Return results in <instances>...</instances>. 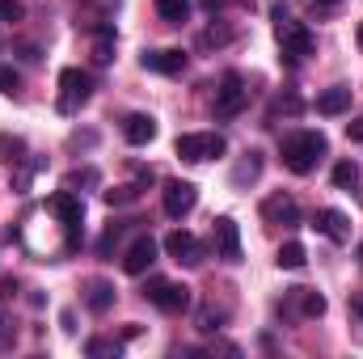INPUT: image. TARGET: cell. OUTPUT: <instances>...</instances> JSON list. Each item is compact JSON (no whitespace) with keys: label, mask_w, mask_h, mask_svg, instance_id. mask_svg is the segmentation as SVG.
I'll list each match as a JSON object with an SVG mask.
<instances>
[{"label":"cell","mask_w":363,"mask_h":359,"mask_svg":"<svg viewBox=\"0 0 363 359\" xmlns=\"http://www.w3.org/2000/svg\"><path fill=\"white\" fill-rule=\"evenodd\" d=\"M93 97V77L81 68H64L60 72V114H77Z\"/></svg>","instance_id":"7"},{"label":"cell","mask_w":363,"mask_h":359,"mask_svg":"<svg viewBox=\"0 0 363 359\" xmlns=\"http://www.w3.org/2000/svg\"><path fill=\"white\" fill-rule=\"evenodd\" d=\"M313 228H317L321 237H330L334 245H347V241H351V216L338 211V207H321V211L313 216Z\"/></svg>","instance_id":"11"},{"label":"cell","mask_w":363,"mask_h":359,"mask_svg":"<svg viewBox=\"0 0 363 359\" xmlns=\"http://www.w3.org/2000/svg\"><path fill=\"white\" fill-rule=\"evenodd\" d=\"M174 153H178L182 161H190V165H203V161L224 157L228 153V140L220 131H186V136L174 140Z\"/></svg>","instance_id":"2"},{"label":"cell","mask_w":363,"mask_h":359,"mask_svg":"<svg viewBox=\"0 0 363 359\" xmlns=\"http://www.w3.org/2000/svg\"><path fill=\"white\" fill-rule=\"evenodd\" d=\"M347 110H351V89L347 85H334V89L317 93V114L334 118V114H347Z\"/></svg>","instance_id":"17"},{"label":"cell","mask_w":363,"mask_h":359,"mask_svg":"<svg viewBox=\"0 0 363 359\" xmlns=\"http://www.w3.org/2000/svg\"><path fill=\"white\" fill-rule=\"evenodd\" d=\"M17 55H21V60H26V64H38V60H43V55H38V47H34V43H17Z\"/></svg>","instance_id":"34"},{"label":"cell","mask_w":363,"mask_h":359,"mask_svg":"<svg viewBox=\"0 0 363 359\" xmlns=\"http://www.w3.org/2000/svg\"><path fill=\"white\" fill-rule=\"evenodd\" d=\"M85 309H89V313H110V309H114V283L89 279V283H85Z\"/></svg>","instance_id":"16"},{"label":"cell","mask_w":363,"mask_h":359,"mask_svg":"<svg viewBox=\"0 0 363 359\" xmlns=\"http://www.w3.org/2000/svg\"><path fill=\"white\" fill-rule=\"evenodd\" d=\"M250 106V85H245V77L241 72H224L220 77V89H216V118H237L241 110Z\"/></svg>","instance_id":"5"},{"label":"cell","mask_w":363,"mask_h":359,"mask_svg":"<svg viewBox=\"0 0 363 359\" xmlns=\"http://www.w3.org/2000/svg\"><path fill=\"white\" fill-rule=\"evenodd\" d=\"M355 43H359V51H363V21H359V30H355Z\"/></svg>","instance_id":"38"},{"label":"cell","mask_w":363,"mask_h":359,"mask_svg":"<svg viewBox=\"0 0 363 359\" xmlns=\"http://www.w3.org/2000/svg\"><path fill=\"white\" fill-rule=\"evenodd\" d=\"M194 321H199V330H203V334H216V330L224 326V313H216V309H203Z\"/></svg>","instance_id":"30"},{"label":"cell","mask_w":363,"mask_h":359,"mask_svg":"<svg viewBox=\"0 0 363 359\" xmlns=\"http://www.w3.org/2000/svg\"><path fill=\"white\" fill-rule=\"evenodd\" d=\"M140 64H144L148 72H161V77H178L182 68H186V55H182L178 47H161V51H144V55H140Z\"/></svg>","instance_id":"14"},{"label":"cell","mask_w":363,"mask_h":359,"mask_svg":"<svg viewBox=\"0 0 363 359\" xmlns=\"http://www.w3.org/2000/svg\"><path fill=\"white\" fill-rule=\"evenodd\" d=\"M330 178H334V186H338V190H355V186H359V178H363V174H359V161H338Z\"/></svg>","instance_id":"24"},{"label":"cell","mask_w":363,"mask_h":359,"mask_svg":"<svg viewBox=\"0 0 363 359\" xmlns=\"http://www.w3.org/2000/svg\"><path fill=\"white\" fill-rule=\"evenodd\" d=\"M291 304L300 309V317H321L325 313V296L313 287H291Z\"/></svg>","instance_id":"20"},{"label":"cell","mask_w":363,"mask_h":359,"mask_svg":"<svg viewBox=\"0 0 363 359\" xmlns=\"http://www.w3.org/2000/svg\"><path fill=\"white\" fill-rule=\"evenodd\" d=\"M0 161H4V165H17V161H26V140H21V136H9V131H0Z\"/></svg>","instance_id":"23"},{"label":"cell","mask_w":363,"mask_h":359,"mask_svg":"<svg viewBox=\"0 0 363 359\" xmlns=\"http://www.w3.org/2000/svg\"><path fill=\"white\" fill-rule=\"evenodd\" d=\"M97 182H101V174H97L93 165H85V170H72V174L64 178V186H68V190H81V186H97Z\"/></svg>","instance_id":"28"},{"label":"cell","mask_w":363,"mask_h":359,"mask_svg":"<svg viewBox=\"0 0 363 359\" xmlns=\"http://www.w3.org/2000/svg\"><path fill=\"white\" fill-rule=\"evenodd\" d=\"M262 174V153H245V161L233 170V186H245V182H258Z\"/></svg>","instance_id":"22"},{"label":"cell","mask_w":363,"mask_h":359,"mask_svg":"<svg viewBox=\"0 0 363 359\" xmlns=\"http://www.w3.org/2000/svg\"><path fill=\"white\" fill-rule=\"evenodd\" d=\"M313 4H321V9H334V4H338V0H313Z\"/></svg>","instance_id":"37"},{"label":"cell","mask_w":363,"mask_h":359,"mask_svg":"<svg viewBox=\"0 0 363 359\" xmlns=\"http://www.w3.org/2000/svg\"><path fill=\"white\" fill-rule=\"evenodd\" d=\"M144 296H148V304H157L169 317H178V313L190 309V287L186 283H174V279H148Z\"/></svg>","instance_id":"6"},{"label":"cell","mask_w":363,"mask_h":359,"mask_svg":"<svg viewBox=\"0 0 363 359\" xmlns=\"http://www.w3.org/2000/svg\"><path fill=\"white\" fill-rule=\"evenodd\" d=\"M123 140L135 144V148L152 144V140H157V118H152V114H127V118H123Z\"/></svg>","instance_id":"15"},{"label":"cell","mask_w":363,"mask_h":359,"mask_svg":"<svg viewBox=\"0 0 363 359\" xmlns=\"http://www.w3.org/2000/svg\"><path fill=\"white\" fill-rule=\"evenodd\" d=\"M157 250H161V245H157L152 237H135V241L127 245V254H123V270H127V275H144V270L157 263Z\"/></svg>","instance_id":"12"},{"label":"cell","mask_w":363,"mask_h":359,"mask_svg":"<svg viewBox=\"0 0 363 359\" xmlns=\"http://www.w3.org/2000/svg\"><path fill=\"white\" fill-rule=\"evenodd\" d=\"M85 351H89L93 359H101V355H118V351H123V343H118V338H89V343H85Z\"/></svg>","instance_id":"29"},{"label":"cell","mask_w":363,"mask_h":359,"mask_svg":"<svg viewBox=\"0 0 363 359\" xmlns=\"http://www.w3.org/2000/svg\"><path fill=\"white\" fill-rule=\"evenodd\" d=\"M262 220H267V224H283V228H296V224H300V207H296L291 194H271V199L262 203Z\"/></svg>","instance_id":"13"},{"label":"cell","mask_w":363,"mask_h":359,"mask_svg":"<svg viewBox=\"0 0 363 359\" xmlns=\"http://www.w3.org/2000/svg\"><path fill=\"white\" fill-rule=\"evenodd\" d=\"M148 182H152V170H148L140 182H127V186H110V190H101V199H106L110 207H127V203H135V199H140V190H144Z\"/></svg>","instance_id":"19"},{"label":"cell","mask_w":363,"mask_h":359,"mask_svg":"<svg viewBox=\"0 0 363 359\" xmlns=\"http://www.w3.org/2000/svg\"><path fill=\"white\" fill-rule=\"evenodd\" d=\"M21 17H26L21 0H0V21H21Z\"/></svg>","instance_id":"31"},{"label":"cell","mask_w":363,"mask_h":359,"mask_svg":"<svg viewBox=\"0 0 363 359\" xmlns=\"http://www.w3.org/2000/svg\"><path fill=\"white\" fill-rule=\"evenodd\" d=\"M157 4V13L169 21V26H182L186 17H190V0H152Z\"/></svg>","instance_id":"26"},{"label":"cell","mask_w":363,"mask_h":359,"mask_svg":"<svg viewBox=\"0 0 363 359\" xmlns=\"http://www.w3.org/2000/svg\"><path fill=\"white\" fill-rule=\"evenodd\" d=\"M228 38H233V34H228V30H220V26H211V30H207V34H203V47H224V43H228Z\"/></svg>","instance_id":"32"},{"label":"cell","mask_w":363,"mask_h":359,"mask_svg":"<svg viewBox=\"0 0 363 359\" xmlns=\"http://www.w3.org/2000/svg\"><path fill=\"white\" fill-rule=\"evenodd\" d=\"M325 153H330V140L321 131H291V136H283V148H279V157L291 174H313Z\"/></svg>","instance_id":"1"},{"label":"cell","mask_w":363,"mask_h":359,"mask_svg":"<svg viewBox=\"0 0 363 359\" xmlns=\"http://www.w3.org/2000/svg\"><path fill=\"white\" fill-rule=\"evenodd\" d=\"M199 4H203L207 13H220V9H224V0H199Z\"/></svg>","instance_id":"36"},{"label":"cell","mask_w":363,"mask_h":359,"mask_svg":"<svg viewBox=\"0 0 363 359\" xmlns=\"http://www.w3.org/2000/svg\"><path fill=\"white\" fill-rule=\"evenodd\" d=\"M274 263H279V270H300L304 263H308V250H304L300 241H287V245H279Z\"/></svg>","instance_id":"21"},{"label":"cell","mask_w":363,"mask_h":359,"mask_svg":"<svg viewBox=\"0 0 363 359\" xmlns=\"http://www.w3.org/2000/svg\"><path fill=\"white\" fill-rule=\"evenodd\" d=\"M165 254L182 263V267H199L203 263V241L194 237V233H186V228H174L169 237H165Z\"/></svg>","instance_id":"10"},{"label":"cell","mask_w":363,"mask_h":359,"mask_svg":"<svg viewBox=\"0 0 363 359\" xmlns=\"http://www.w3.org/2000/svg\"><path fill=\"white\" fill-rule=\"evenodd\" d=\"M13 338H17V334H13V321H9V317H4V309H0V351H9V347H13Z\"/></svg>","instance_id":"33"},{"label":"cell","mask_w":363,"mask_h":359,"mask_svg":"<svg viewBox=\"0 0 363 359\" xmlns=\"http://www.w3.org/2000/svg\"><path fill=\"white\" fill-rule=\"evenodd\" d=\"M274 38H279V60L287 64V68H296L304 55H313V30L308 26H300V21H291V17H283V21H274Z\"/></svg>","instance_id":"3"},{"label":"cell","mask_w":363,"mask_h":359,"mask_svg":"<svg viewBox=\"0 0 363 359\" xmlns=\"http://www.w3.org/2000/svg\"><path fill=\"white\" fill-rule=\"evenodd\" d=\"M211 245H216V258L224 263H241V228L233 216H220L211 224Z\"/></svg>","instance_id":"8"},{"label":"cell","mask_w":363,"mask_h":359,"mask_svg":"<svg viewBox=\"0 0 363 359\" xmlns=\"http://www.w3.org/2000/svg\"><path fill=\"white\" fill-rule=\"evenodd\" d=\"M347 140L363 144V118H351V123H347Z\"/></svg>","instance_id":"35"},{"label":"cell","mask_w":363,"mask_h":359,"mask_svg":"<svg viewBox=\"0 0 363 359\" xmlns=\"http://www.w3.org/2000/svg\"><path fill=\"white\" fill-rule=\"evenodd\" d=\"M38 170H43V161H30V157H26V161H17V165H13V190H17V194H26Z\"/></svg>","instance_id":"25"},{"label":"cell","mask_w":363,"mask_h":359,"mask_svg":"<svg viewBox=\"0 0 363 359\" xmlns=\"http://www.w3.org/2000/svg\"><path fill=\"white\" fill-rule=\"evenodd\" d=\"M165 216L169 220H186L190 211H194V203H199V186L194 182H165Z\"/></svg>","instance_id":"9"},{"label":"cell","mask_w":363,"mask_h":359,"mask_svg":"<svg viewBox=\"0 0 363 359\" xmlns=\"http://www.w3.org/2000/svg\"><path fill=\"white\" fill-rule=\"evenodd\" d=\"M89 60H93V64H97V68H106V64L114 60V26H110V21L93 30V47H89Z\"/></svg>","instance_id":"18"},{"label":"cell","mask_w":363,"mask_h":359,"mask_svg":"<svg viewBox=\"0 0 363 359\" xmlns=\"http://www.w3.org/2000/svg\"><path fill=\"white\" fill-rule=\"evenodd\" d=\"M47 211L64 224V233H68V250H77V245H81V220H85V203H81V194L64 186L60 194L47 199Z\"/></svg>","instance_id":"4"},{"label":"cell","mask_w":363,"mask_h":359,"mask_svg":"<svg viewBox=\"0 0 363 359\" xmlns=\"http://www.w3.org/2000/svg\"><path fill=\"white\" fill-rule=\"evenodd\" d=\"M0 93H4V97H17V93H21V72H17L13 64H0Z\"/></svg>","instance_id":"27"},{"label":"cell","mask_w":363,"mask_h":359,"mask_svg":"<svg viewBox=\"0 0 363 359\" xmlns=\"http://www.w3.org/2000/svg\"><path fill=\"white\" fill-rule=\"evenodd\" d=\"M359 263H363V245H359Z\"/></svg>","instance_id":"39"}]
</instances>
